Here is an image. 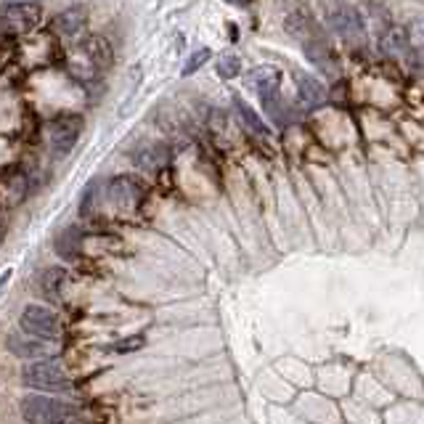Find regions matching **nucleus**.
I'll return each instance as SVG.
<instances>
[{"mask_svg": "<svg viewBox=\"0 0 424 424\" xmlns=\"http://www.w3.org/2000/svg\"><path fill=\"white\" fill-rule=\"evenodd\" d=\"M315 8L321 13V22L327 24L334 35H339L348 43H363L366 27L361 13L348 6L345 0H315Z\"/></svg>", "mask_w": 424, "mask_h": 424, "instance_id": "1", "label": "nucleus"}, {"mask_svg": "<svg viewBox=\"0 0 424 424\" xmlns=\"http://www.w3.org/2000/svg\"><path fill=\"white\" fill-rule=\"evenodd\" d=\"M22 416L27 424H85L83 413L72 403L56 401L48 395L22 398Z\"/></svg>", "mask_w": 424, "mask_h": 424, "instance_id": "2", "label": "nucleus"}, {"mask_svg": "<svg viewBox=\"0 0 424 424\" xmlns=\"http://www.w3.org/2000/svg\"><path fill=\"white\" fill-rule=\"evenodd\" d=\"M22 382L24 387H32V390H43V392L72 390V382L64 374V369L56 366L51 358H43L37 361V363H27L22 369Z\"/></svg>", "mask_w": 424, "mask_h": 424, "instance_id": "3", "label": "nucleus"}, {"mask_svg": "<svg viewBox=\"0 0 424 424\" xmlns=\"http://www.w3.org/2000/svg\"><path fill=\"white\" fill-rule=\"evenodd\" d=\"M22 329L32 337L56 339L59 337V318L54 310L43 305H27L22 310Z\"/></svg>", "mask_w": 424, "mask_h": 424, "instance_id": "4", "label": "nucleus"}, {"mask_svg": "<svg viewBox=\"0 0 424 424\" xmlns=\"http://www.w3.org/2000/svg\"><path fill=\"white\" fill-rule=\"evenodd\" d=\"M80 131H83V120L77 114H64L51 125V149L56 157H66L75 149Z\"/></svg>", "mask_w": 424, "mask_h": 424, "instance_id": "5", "label": "nucleus"}, {"mask_svg": "<svg viewBox=\"0 0 424 424\" xmlns=\"http://www.w3.org/2000/svg\"><path fill=\"white\" fill-rule=\"evenodd\" d=\"M43 8L30 0H19V3H6V30L8 35H22L30 27L40 22Z\"/></svg>", "mask_w": 424, "mask_h": 424, "instance_id": "6", "label": "nucleus"}, {"mask_svg": "<svg viewBox=\"0 0 424 424\" xmlns=\"http://www.w3.org/2000/svg\"><path fill=\"white\" fill-rule=\"evenodd\" d=\"M8 350L19 358H30V361H43V358H54L56 348L51 342H43V337H19V334H8Z\"/></svg>", "mask_w": 424, "mask_h": 424, "instance_id": "7", "label": "nucleus"}, {"mask_svg": "<svg viewBox=\"0 0 424 424\" xmlns=\"http://www.w3.org/2000/svg\"><path fill=\"white\" fill-rule=\"evenodd\" d=\"M297 90H300V101H303V107L308 111H313L327 104V87H324V83L318 77L300 72L297 75Z\"/></svg>", "mask_w": 424, "mask_h": 424, "instance_id": "8", "label": "nucleus"}, {"mask_svg": "<svg viewBox=\"0 0 424 424\" xmlns=\"http://www.w3.org/2000/svg\"><path fill=\"white\" fill-rule=\"evenodd\" d=\"M279 80H281V72H279L276 66H255L250 75H247L250 87L262 98V101L276 96V90H279Z\"/></svg>", "mask_w": 424, "mask_h": 424, "instance_id": "9", "label": "nucleus"}, {"mask_svg": "<svg viewBox=\"0 0 424 424\" xmlns=\"http://www.w3.org/2000/svg\"><path fill=\"white\" fill-rule=\"evenodd\" d=\"M133 162L138 164L141 170H149V173H157L170 164V149L162 146V143H146L138 152L133 154Z\"/></svg>", "mask_w": 424, "mask_h": 424, "instance_id": "10", "label": "nucleus"}, {"mask_svg": "<svg viewBox=\"0 0 424 424\" xmlns=\"http://www.w3.org/2000/svg\"><path fill=\"white\" fill-rule=\"evenodd\" d=\"M109 199L111 205L117 207H133L141 199V186H138V181L128 178V175H117V178H111L109 183Z\"/></svg>", "mask_w": 424, "mask_h": 424, "instance_id": "11", "label": "nucleus"}, {"mask_svg": "<svg viewBox=\"0 0 424 424\" xmlns=\"http://www.w3.org/2000/svg\"><path fill=\"white\" fill-rule=\"evenodd\" d=\"M234 107H236V111H239L241 125L247 128V133H250V135H255V138H258L260 143H265V146H268V143H273V135H271V131L265 128V122H262L260 117H258V114H255V111H252L239 96H234Z\"/></svg>", "mask_w": 424, "mask_h": 424, "instance_id": "12", "label": "nucleus"}, {"mask_svg": "<svg viewBox=\"0 0 424 424\" xmlns=\"http://www.w3.org/2000/svg\"><path fill=\"white\" fill-rule=\"evenodd\" d=\"M64 284H66V271L64 268H59V265L43 271V276H40V289H43V294L51 300V303H59Z\"/></svg>", "mask_w": 424, "mask_h": 424, "instance_id": "13", "label": "nucleus"}, {"mask_svg": "<svg viewBox=\"0 0 424 424\" xmlns=\"http://www.w3.org/2000/svg\"><path fill=\"white\" fill-rule=\"evenodd\" d=\"M380 48L387 56H403L408 51V35H406V30L403 27H390L387 32L382 35Z\"/></svg>", "mask_w": 424, "mask_h": 424, "instance_id": "14", "label": "nucleus"}, {"mask_svg": "<svg viewBox=\"0 0 424 424\" xmlns=\"http://www.w3.org/2000/svg\"><path fill=\"white\" fill-rule=\"evenodd\" d=\"M80 247H83V234L77 229H64V234L56 239V252L66 260H75Z\"/></svg>", "mask_w": 424, "mask_h": 424, "instance_id": "15", "label": "nucleus"}, {"mask_svg": "<svg viewBox=\"0 0 424 424\" xmlns=\"http://www.w3.org/2000/svg\"><path fill=\"white\" fill-rule=\"evenodd\" d=\"M56 24H59V30L64 35H77L83 30V24H85V11H83L80 6H75V8H69V11L61 13Z\"/></svg>", "mask_w": 424, "mask_h": 424, "instance_id": "16", "label": "nucleus"}, {"mask_svg": "<svg viewBox=\"0 0 424 424\" xmlns=\"http://www.w3.org/2000/svg\"><path fill=\"white\" fill-rule=\"evenodd\" d=\"M241 72V59L236 54H223L218 59V75L223 80H234Z\"/></svg>", "mask_w": 424, "mask_h": 424, "instance_id": "17", "label": "nucleus"}, {"mask_svg": "<svg viewBox=\"0 0 424 424\" xmlns=\"http://www.w3.org/2000/svg\"><path fill=\"white\" fill-rule=\"evenodd\" d=\"M210 56H212V54H210L207 48H199V51H194V54L188 56V61H186V66H183V72H181V75H183V77L194 75L196 69H202V66L210 61Z\"/></svg>", "mask_w": 424, "mask_h": 424, "instance_id": "18", "label": "nucleus"}, {"mask_svg": "<svg viewBox=\"0 0 424 424\" xmlns=\"http://www.w3.org/2000/svg\"><path fill=\"white\" fill-rule=\"evenodd\" d=\"M24 186H27V178H24L22 173H16L13 178H11V175L6 178V191H8V194H11L13 199H19V196H24Z\"/></svg>", "mask_w": 424, "mask_h": 424, "instance_id": "19", "label": "nucleus"}, {"mask_svg": "<svg viewBox=\"0 0 424 424\" xmlns=\"http://www.w3.org/2000/svg\"><path fill=\"white\" fill-rule=\"evenodd\" d=\"M143 348V334H135V337L120 339L117 345H111L114 353H133V350H141Z\"/></svg>", "mask_w": 424, "mask_h": 424, "instance_id": "20", "label": "nucleus"}, {"mask_svg": "<svg viewBox=\"0 0 424 424\" xmlns=\"http://www.w3.org/2000/svg\"><path fill=\"white\" fill-rule=\"evenodd\" d=\"M226 3H231V6H239V8H247L252 0H226Z\"/></svg>", "mask_w": 424, "mask_h": 424, "instance_id": "21", "label": "nucleus"}, {"mask_svg": "<svg viewBox=\"0 0 424 424\" xmlns=\"http://www.w3.org/2000/svg\"><path fill=\"white\" fill-rule=\"evenodd\" d=\"M422 32H424V24H422Z\"/></svg>", "mask_w": 424, "mask_h": 424, "instance_id": "22", "label": "nucleus"}]
</instances>
